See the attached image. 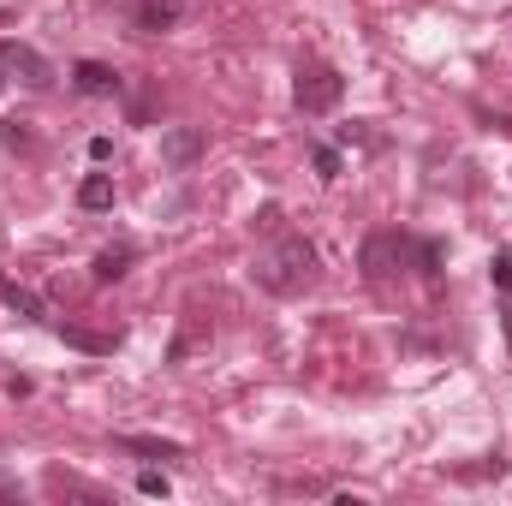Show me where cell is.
<instances>
[{
    "label": "cell",
    "mask_w": 512,
    "mask_h": 506,
    "mask_svg": "<svg viewBox=\"0 0 512 506\" xmlns=\"http://www.w3.org/2000/svg\"><path fill=\"white\" fill-rule=\"evenodd\" d=\"M316 268H322V256L310 239H280L274 251L256 262V286L262 292H280V298H292V292H304V286H316Z\"/></svg>",
    "instance_id": "1"
},
{
    "label": "cell",
    "mask_w": 512,
    "mask_h": 506,
    "mask_svg": "<svg viewBox=\"0 0 512 506\" xmlns=\"http://www.w3.org/2000/svg\"><path fill=\"white\" fill-rule=\"evenodd\" d=\"M346 96V78L328 66V60H298V78H292V102L298 114H334Z\"/></svg>",
    "instance_id": "2"
},
{
    "label": "cell",
    "mask_w": 512,
    "mask_h": 506,
    "mask_svg": "<svg viewBox=\"0 0 512 506\" xmlns=\"http://www.w3.org/2000/svg\"><path fill=\"white\" fill-rule=\"evenodd\" d=\"M0 78H18L24 90H48L54 84V66L30 48V42H18V36H0Z\"/></svg>",
    "instance_id": "3"
},
{
    "label": "cell",
    "mask_w": 512,
    "mask_h": 506,
    "mask_svg": "<svg viewBox=\"0 0 512 506\" xmlns=\"http://www.w3.org/2000/svg\"><path fill=\"white\" fill-rule=\"evenodd\" d=\"M203 149H209V131H203V126H173V131H161V161H167L173 173L197 167V161H203Z\"/></svg>",
    "instance_id": "4"
},
{
    "label": "cell",
    "mask_w": 512,
    "mask_h": 506,
    "mask_svg": "<svg viewBox=\"0 0 512 506\" xmlns=\"http://www.w3.org/2000/svg\"><path fill=\"white\" fill-rule=\"evenodd\" d=\"M358 262H364V280H376V286H382L387 274L405 262V239H399V233H370V239H364V251H358Z\"/></svg>",
    "instance_id": "5"
},
{
    "label": "cell",
    "mask_w": 512,
    "mask_h": 506,
    "mask_svg": "<svg viewBox=\"0 0 512 506\" xmlns=\"http://www.w3.org/2000/svg\"><path fill=\"white\" fill-rule=\"evenodd\" d=\"M131 30H143V36H167L179 18H185V6L179 0H131Z\"/></svg>",
    "instance_id": "6"
},
{
    "label": "cell",
    "mask_w": 512,
    "mask_h": 506,
    "mask_svg": "<svg viewBox=\"0 0 512 506\" xmlns=\"http://www.w3.org/2000/svg\"><path fill=\"white\" fill-rule=\"evenodd\" d=\"M72 84H78L84 96H120V90H126V78H120L114 66H102V60H78V66H72Z\"/></svg>",
    "instance_id": "7"
},
{
    "label": "cell",
    "mask_w": 512,
    "mask_h": 506,
    "mask_svg": "<svg viewBox=\"0 0 512 506\" xmlns=\"http://www.w3.org/2000/svg\"><path fill=\"white\" fill-rule=\"evenodd\" d=\"M197 346H209V322H203L197 310H185V316H179V334H173V346H167V364H173V370L191 364Z\"/></svg>",
    "instance_id": "8"
},
{
    "label": "cell",
    "mask_w": 512,
    "mask_h": 506,
    "mask_svg": "<svg viewBox=\"0 0 512 506\" xmlns=\"http://www.w3.org/2000/svg\"><path fill=\"white\" fill-rule=\"evenodd\" d=\"M54 334H60V340H66V346H78V352H90V358H108V352H114V346H120V340H114V334H96V328H78V322H60V328H54Z\"/></svg>",
    "instance_id": "9"
},
{
    "label": "cell",
    "mask_w": 512,
    "mask_h": 506,
    "mask_svg": "<svg viewBox=\"0 0 512 506\" xmlns=\"http://www.w3.org/2000/svg\"><path fill=\"white\" fill-rule=\"evenodd\" d=\"M0 304H12V310H18V316H30V322H42V316H48V310H42V298H36L30 286L6 280V274H0Z\"/></svg>",
    "instance_id": "10"
},
{
    "label": "cell",
    "mask_w": 512,
    "mask_h": 506,
    "mask_svg": "<svg viewBox=\"0 0 512 506\" xmlns=\"http://www.w3.org/2000/svg\"><path fill=\"white\" fill-rule=\"evenodd\" d=\"M120 447L126 453H143V459H185L179 441H155V435H120Z\"/></svg>",
    "instance_id": "11"
},
{
    "label": "cell",
    "mask_w": 512,
    "mask_h": 506,
    "mask_svg": "<svg viewBox=\"0 0 512 506\" xmlns=\"http://www.w3.org/2000/svg\"><path fill=\"white\" fill-rule=\"evenodd\" d=\"M131 256H137V251H131V245H114V251H102V256H96V262H90V274H96L102 286H114V280H120V274H126V268H131Z\"/></svg>",
    "instance_id": "12"
},
{
    "label": "cell",
    "mask_w": 512,
    "mask_h": 506,
    "mask_svg": "<svg viewBox=\"0 0 512 506\" xmlns=\"http://www.w3.org/2000/svg\"><path fill=\"white\" fill-rule=\"evenodd\" d=\"M78 203H84L90 215H96V209H114V179H108V173H90V179L78 185Z\"/></svg>",
    "instance_id": "13"
},
{
    "label": "cell",
    "mask_w": 512,
    "mask_h": 506,
    "mask_svg": "<svg viewBox=\"0 0 512 506\" xmlns=\"http://www.w3.org/2000/svg\"><path fill=\"white\" fill-rule=\"evenodd\" d=\"M310 161H316V173H322V179H340V173H346V155H340L334 143H316V149H310Z\"/></svg>",
    "instance_id": "14"
},
{
    "label": "cell",
    "mask_w": 512,
    "mask_h": 506,
    "mask_svg": "<svg viewBox=\"0 0 512 506\" xmlns=\"http://www.w3.org/2000/svg\"><path fill=\"white\" fill-rule=\"evenodd\" d=\"M417 274H429V280L441 274V239H423L417 245Z\"/></svg>",
    "instance_id": "15"
},
{
    "label": "cell",
    "mask_w": 512,
    "mask_h": 506,
    "mask_svg": "<svg viewBox=\"0 0 512 506\" xmlns=\"http://www.w3.org/2000/svg\"><path fill=\"white\" fill-rule=\"evenodd\" d=\"M495 292H512V251H495Z\"/></svg>",
    "instance_id": "16"
},
{
    "label": "cell",
    "mask_w": 512,
    "mask_h": 506,
    "mask_svg": "<svg viewBox=\"0 0 512 506\" xmlns=\"http://www.w3.org/2000/svg\"><path fill=\"white\" fill-rule=\"evenodd\" d=\"M0 143H6V149H30V131H24V120H6V126H0Z\"/></svg>",
    "instance_id": "17"
},
{
    "label": "cell",
    "mask_w": 512,
    "mask_h": 506,
    "mask_svg": "<svg viewBox=\"0 0 512 506\" xmlns=\"http://www.w3.org/2000/svg\"><path fill=\"white\" fill-rule=\"evenodd\" d=\"M137 489H143V495H167V477H161V471H143Z\"/></svg>",
    "instance_id": "18"
},
{
    "label": "cell",
    "mask_w": 512,
    "mask_h": 506,
    "mask_svg": "<svg viewBox=\"0 0 512 506\" xmlns=\"http://www.w3.org/2000/svg\"><path fill=\"white\" fill-rule=\"evenodd\" d=\"M501 322H507V346H512V292H501Z\"/></svg>",
    "instance_id": "19"
},
{
    "label": "cell",
    "mask_w": 512,
    "mask_h": 506,
    "mask_svg": "<svg viewBox=\"0 0 512 506\" xmlns=\"http://www.w3.org/2000/svg\"><path fill=\"white\" fill-rule=\"evenodd\" d=\"M0 84H6V78H0Z\"/></svg>",
    "instance_id": "20"
}]
</instances>
